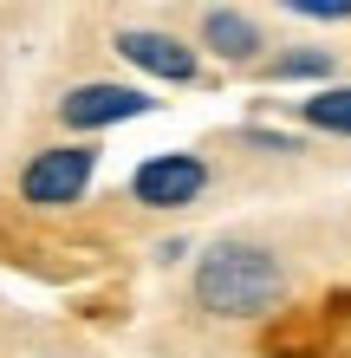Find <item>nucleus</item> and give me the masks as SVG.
<instances>
[{
	"instance_id": "423d86ee",
	"label": "nucleus",
	"mask_w": 351,
	"mask_h": 358,
	"mask_svg": "<svg viewBox=\"0 0 351 358\" xmlns=\"http://www.w3.org/2000/svg\"><path fill=\"white\" fill-rule=\"evenodd\" d=\"M202 46L215 59H228V66H247L260 52V20L241 13V7H209L202 13Z\"/></svg>"
},
{
	"instance_id": "20e7f679",
	"label": "nucleus",
	"mask_w": 351,
	"mask_h": 358,
	"mask_svg": "<svg viewBox=\"0 0 351 358\" xmlns=\"http://www.w3.org/2000/svg\"><path fill=\"white\" fill-rule=\"evenodd\" d=\"M156 98H143L137 85H72L59 98V124H72V131H111V124H130L143 117Z\"/></svg>"
},
{
	"instance_id": "0eeeda50",
	"label": "nucleus",
	"mask_w": 351,
	"mask_h": 358,
	"mask_svg": "<svg viewBox=\"0 0 351 358\" xmlns=\"http://www.w3.org/2000/svg\"><path fill=\"white\" fill-rule=\"evenodd\" d=\"M299 124L332 131V137H351V85H325L313 98H299Z\"/></svg>"
},
{
	"instance_id": "f03ea898",
	"label": "nucleus",
	"mask_w": 351,
	"mask_h": 358,
	"mask_svg": "<svg viewBox=\"0 0 351 358\" xmlns=\"http://www.w3.org/2000/svg\"><path fill=\"white\" fill-rule=\"evenodd\" d=\"M91 176H98V150L59 143V150H39L27 170H20V196H27L33 208H72L91 189Z\"/></svg>"
},
{
	"instance_id": "7ed1b4c3",
	"label": "nucleus",
	"mask_w": 351,
	"mask_h": 358,
	"mask_svg": "<svg viewBox=\"0 0 351 358\" xmlns=\"http://www.w3.org/2000/svg\"><path fill=\"white\" fill-rule=\"evenodd\" d=\"M130 189H137L143 208H189L202 189H209V163L189 157V150H163V157H150V163H137Z\"/></svg>"
},
{
	"instance_id": "1a4fd4ad",
	"label": "nucleus",
	"mask_w": 351,
	"mask_h": 358,
	"mask_svg": "<svg viewBox=\"0 0 351 358\" xmlns=\"http://www.w3.org/2000/svg\"><path fill=\"white\" fill-rule=\"evenodd\" d=\"M286 13H299V20H351V0H293Z\"/></svg>"
},
{
	"instance_id": "39448f33",
	"label": "nucleus",
	"mask_w": 351,
	"mask_h": 358,
	"mask_svg": "<svg viewBox=\"0 0 351 358\" xmlns=\"http://www.w3.org/2000/svg\"><path fill=\"white\" fill-rule=\"evenodd\" d=\"M117 52L130 59L137 72H150V78H163V85H189V78H195V52L182 46V39H170V33H150V27H130V33H117Z\"/></svg>"
},
{
	"instance_id": "f257e3e1",
	"label": "nucleus",
	"mask_w": 351,
	"mask_h": 358,
	"mask_svg": "<svg viewBox=\"0 0 351 358\" xmlns=\"http://www.w3.org/2000/svg\"><path fill=\"white\" fill-rule=\"evenodd\" d=\"M195 300L215 320H260L286 300V267L254 241H215L195 261Z\"/></svg>"
},
{
	"instance_id": "6e6552de",
	"label": "nucleus",
	"mask_w": 351,
	"mask_h": 358,
	"mask_svg": "<svg viewBox=\"0 0 351 358\" xmlns=\"http://www.w3.org/2000/svg\"><path fill=\"white\" fill-rule=\"evenodd\" d=\"M332 72V52H286V59H274V66H267V78H325Z\"/></svg>"
}]
</instances>
